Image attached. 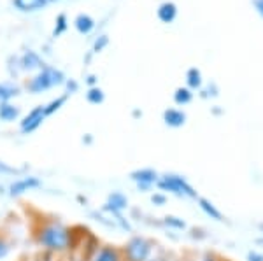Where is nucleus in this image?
<instances>
[{"instance_id": "nucleus-23", "label": "nucleus", "mask_w": 263, "mask_h": 261, "mask_svg": "<svg viewBox=\"0 0 263 261\" xmlns=\"http://www.w3.org/2000/svg\"><path fill=\"white\" fill-rule=\"evenodd\" d=\"M151 202L155 205H163L165 202H167V198H165V195H158V193H155V195L151 196Z\"/></svg>"}, {"instance_id": "nucleus-9", "label": "nucleus", "mask_w": 263, "mask_h": 261, "mask_svg": "<svg viewBox=\"0 0 263 261\" xmlns=\"http://www.w3.org/2000/svg\"><path fill=\"white\" fill-rule=\"evenodd\" d=\"M91 261H121V254L116 247L105 246L95 252V256H93Z\"/></svg>"}, {"instance_id": "nucleus-3", "label": "nucleus", "mask_w": 263, "mask_h": 261, "mask_svg": "<svg viewBox=\"0 0 263 261\" xmlns=\"http://www.w3.org/2000/svg\"><path fill=\"white\" fill-rule=\"evenodd\" d=\"M151 242L146 240L142 237H134L126 244L125 247V256L128 261H149L151 254Z\"/></svg>"}, {"instance_id": "nucleus-27", "label": "nucleus", "mask_w": 263, "mask_h": 261, "mask_svg": "<svg viewBox=\"0 0 263 261\" xmlns=\"http://www.w3.org/2000/svg\"><path fill=\"white\" fill-rule=\"evenodd\" d=\"M254 6H256L258 12L263 16V0H254Z\"/></svg>"}, {"instance_id": "nucleus-12", "label": "nucleus", "mask_w": 263, "mask_h": 261, "mask_svg": "<svg viewBox=\"0 0 263 261\" xmlns=\"http://www.w3.org/2000/svg\"><path fill=\"white\" fill-rule=\"evenodd\" d=\"M49 0H14L16 7L21 11H37L48 4Z\"/></svg>"}, {"instance_id": "nucleus-11", "label": "nucleus", "mask_w": 263, "mask_h": 261, "mask_svg": "<svg viewBox=\"0 0 263 261\" xmlns=\"http://www.w3.org/2000/svg\"><path fill=\"white\" fill-rule=\"evenodd\" d=\"M198 205H200V209L211 217V219H216V221H221L223 219L221 212H219V210L214 207L213 202H209L207 198H198Z\"/></svg>"}, {"instance_id": "nucleus-16", "label": "nucleus", "mask_w": 263, "mask_h": 261, "mask_svg": "<svg viewBox=\"0 0 263 261\" xmlns=\"http://www.w3.org/2000/svg\"><path fill=\"white\" fill-rule=\"evenodd\" d=\"M23 63H25V67H27V69H35V67H42V65H44V63H41L39 56H37V54H33V53L25 54Z\"/></svg>"}, {"instance_id": "nucleus-5", "label": "nucleus", "mask_w": 263, "mask_h": 261, "mask_svg": "<svg viewBox=\"0 0 263 261\" xmlns=\"http://www.w3.org/2000/svg\"><path fill=\"white\" fill-rule=\"evenodd\" d=\"M130 177L141 189H149L153 184L158 183V174H156L153 168H141V170H135L130 174Z\"/></svg>"}, {"instance_id": "nucleus-15", "label": "nucleus", "mask_w": 263, "mask_h": 261, "mask_svg": "<svg viewBox=\"0 0 263 261\" xmlns=\"http://www.w3.org/2000/svg\"><path fill=\"white\" fill-rule=\"evenodd\" d=\"M76 27H78V30L79 32H83V33H88L93 28V19L90 18V16H78V19H76Z\"/></svg>"}, {"instance_id": "nucleus-7", "label": "nucleus", "mask_w": 263, "mask_h": 261, "mask_svg": "<svg viewBox=\"0 0 263 261\" xmlns=\"http://www.w3.org/2000/svg\"><path fill=\"white\" fill-rule=\"evenodd\" d=\"M41 186V180L37 177H23V179H18L9 186V195L11 196H20L27 191H32V189L39 188Z\"/></svg>"}, {"instance_id": "nucleus-10", "label": "nucleus", "mask_w": 263, "mask_h": 261, "mask_svg": "<svg viewBox=\"0 0 263 261\" xmlns=\"http://www.w3.org/2000/svg\"><path fill=\"white\" fill-rule=\"evenodd\" d=\"M163 119L165 123L168 126H174V128H177V126H182L186 121V114L181 111H177V109H168V111L163 112Z\"/></svg>"}, {"instance_id": "nucleus-17", "label": "nucleus", "mask_w": 263, "mask_h": 261, "mask_svg": "<svg viewBox=\"0 0 263 261\" xmlns=\"http://www.w3.org/2000/svg\"><path fill=\"white\" fill-rule=\"evenodd\" d=\"M174 100H176L177 104H188L190 100H192V93H190V90H186V88H179V90L176 91V95H174Z\"/></svg>"}, {"instance_id": "nucleus-4", "label": "nucleus", "mask_w": 263, "mask_h": 261, "mask_svg": "<svg viewBox=\"0 0 263 261\" xmlns=\"http://www.w3.org/2000/svg\"><path fill=\"white\" fill-rule=\"evenodd\" d=\"M62 83H63L62 72H58V70H54V69H44L35 79H32L28 88H30V91H33V93H39V91H44V90H48V88H53Z\"/></svg>"}, {"instance_id": "nucleus-19", "label": "nucleus", "mask_w": 263, "mask_h": 261, "mask_svg": "<svg viewBox=\"0 0 263 261\" xmlns=\"http://www.w3.org/2000/svg\"><path fill=\"white\" fill-rule=\"evenodd\" d=\"M65 100H67V96H60V98H57V100H53L48 107H44V112H46V116H49V114H53L54 111H58V109L62 107L63 104H65Z\"/></svg>"}, {"instance_id": "nucleus-18", "label": "nucleus", "mask_w": 263, "mask_h": 261, "mask_svg": "<svg viewBox=\"0 0 263 261\" xmlns=\"http://www.w3.org/2000/svg\"><path fill=\"white\" fill-rule=\"evenodd\" d=\"M165 225L171 226V228H176V230H184L186 228V223L182 221L181 217H176V216L165 217Z\"/></svg>"}, {"instance_id": "nucleus-1", "label": "nucleus", "mask_w": 263, "mask_h": 261, "mask_svg": "<svg viewBox=\"0 0 263 261\" xmlns=\"http://www.w3.org/2000/svg\"><path fill=\"white\" fill-rule=\"evenodd\" d=\"M37 240L49 251H65L72 244V231L60 223H49L41 230Z\"/></svg>"}, {"instance_id": "nucleus-30", "label": "nucleus", "mask_w": 263, "mask_h": 261, "mask_svg": "<svg viewBox=\"0 0 263 261\" xmlns=\"http://www.w3.org/2000/svg\"><path fill=\"white\" fill-rule=\"evenodd\" d=\"M149 261H158V259H149Z\"/></svg>"}, {"instance_id": "nucleus-6", "label": "nucleus", "mask_w": 263, "mask_h": 261, "mask_svg": "<svg viewBox=\"0 0 263 261\" xmlns=\"http://www.w3.org/2000/svg\"><path fill=\"white\" fill-rule=\"evenodd\" d=\"M46 117V112H44V107H35L33 111L21 121V132L23 133H30L33 130H37L39 126L42 125Z\"/></svg>"}, {"instance_id": "nucleus-20", "label": "nucleus", "mask_w": 263, "mask_h": 261, "mask_svg": "<svg viewBox=\"0 0 263 261\" xmlns=\"http://www.w3.org/2000/svg\"><path fill=\"white\" fill-rule=\"evenodd\" d=\"M188 84L192 88H198L202 84V79H200V72L197 69H192L188 72Z\"/></svg>"}, {"instance_id": "nucleus-22", "label": "nucleus", "mask_w": 263, "mask_h": 261, "mask_svg": "<svg viewBox=\"0 0 263 261\" xmlns=\"http://www.w3.org/2000/svg\"><path fill=\"white\" fill-rule=\"evenodd\" d=\"M18 168H14V167H11V165H7V163H4V162H0V175H14V174H18Z\"/></svg>"}, {"instance_id": "nucleus-21", "label": "nucleus", "mask_w": 263, "mask_h": 261, "mask_svg": "<svg viewBox=\"0 0 263 261\" xmlns=\"http://www.w3.org/2000/svg\"><path fill=\"white\" fill-rule=\"evenodd\" d=\"M88 100L91 104H100L104 100V93H102V90H99V88H93V90H90V93H88Z\"/></svg>"}, {"instance_id": "nucleus-24", "label": "nucleus", "mask_w": 263, "mask_h": 261, "mask_svg": "<svg viewBox=\"0 0 263 261\" xmlns=\"http://www.w3.org/2000/svg\"><path fill=\"white\" fill-rule=\"evenodd\" d=\"M248 261H263V254H260V252H256V251H251L248 254Z\"/></svg>"}, {"instance_id": "nucleus-2", "label": "nucleus", "mask_w": 263, "mask_h": 261, "mask_svg": "<svg viewBox=\"0 0 263 261\" xmlns=\"http://www.w3.org/2000/svg\"><path fill=\"white\" fill-rule=\"evenodd\" d=\"M158 188L163 189V191L174 193L177 196H188V198H197V191L190 186V183L181 175L176 174H167L163 175L162 179H158Z\"/></svg>"}, {"instance_id": "nucleus-14", "label": "nucleus", "mask_w": 263, "mask_h": 261, "mask_svg": "<svg viewBox=\"0 0 263 261\" xmlns=\"http://www.w3.org/2000/svg\"><path fill=\"white\" fill-rule=\"evenodd\" d=\"M16 117H18V109L12 107V105L7 102L0 104V119L12 121V119H16Z\"/></svg>"}, {"instance_id": "nucleus-26", "label": "nucleus", "mask_w": 263, "mask_h": 261, "mask_svg": "<svg viewBox=\"0 0 263 261\" xmlns=\"http://www.w3.org/2000/svg\"><path fill=\"white\" fill-rule=\"evenodd\" d=\"M58 23H60V27H58L57 28V30H54V33H57V35H58V33H60L62 30H63V28H65V16H60V18H58Z\"/></svg>"}, {"instance_id": "nucleus-13", "label": "nucleus", "mask_w": 263, "mask_h": 261, "mask_svg": "<svg viewBox=\"0 0 263 261\" xmlns=\"http://www.w3.org/2000/svg\"><path fill=\"white\" fill-rule=\"evenodd\" d=\"M158 16L163 23H171V21L176 18V6H174V4H163L158 9Z\"/></svg>"}, {"instance_id": "nucleus-29", "label": "nucleus", "mask_w": 263, "mask_h": 261, "mask_svg": "<svg viewBox=\"0 0 263 261\" xmlns=\"http://www.w3.org/2000/svg\"><path fill=\"white\" fill-rule=\"evenodd\" d=\"M260 230H261V231H263V225H260Z\"/></svg>"}, {"instance_id": "nucleus-28", "label": "nucleus", "mask_w": 263, "mask_h": 261, "mask_svg": "<svg viewBox=\"0 0 263 261\" xmlns=\"http://www.w3.org/2000/svg\"><path fill=\"white\" fill-rule=\"evenodd\" d=\"M203 261H214L213 258H207V259H203Z\"/></svg>"}, {"instance_id": "nucleus-25", "label": "nucleus", "mask_w": 263, "mask_h": 261, "mask_svg": "<svg viewBox=\"0 0 263 261\" xmlns=\"http://www.w3.org/2000/svg\"><path fill=\"white\" fill-rule=\"evenodd\" d=\"M7 251H9V247H7L6 240H4V238L0 237V258H4V256L7 254Z\"/></svg>"}, {"instance_id": "nucleus-8", "label": "nucleus", "mask_w": 263, "mask_h": 261, "mask_svg": "<svg viewBox=\"0 0 263 261\" xmlns=\"http://www.w3.org/2000/svg\"><path fill=\"white\" fill-rule=\"evenodd\" d=\"M126 207H128V200H126V196L123 195V193L114 191L109 195L105 210H116V212H121V210H125Z\"/></svg>"}]
</instances>
